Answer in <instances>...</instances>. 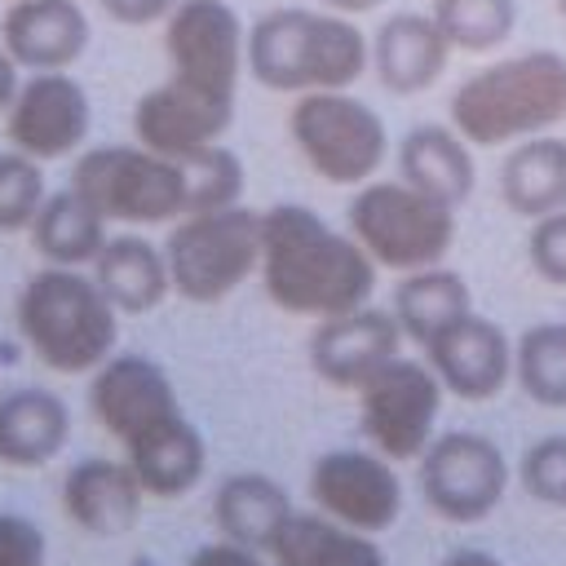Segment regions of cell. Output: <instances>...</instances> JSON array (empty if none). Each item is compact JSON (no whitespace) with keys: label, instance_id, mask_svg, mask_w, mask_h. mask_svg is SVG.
<instances>
[{"label":"cell","instance_id":"1","mask_svg":"<svg viewBox=\"0 0 566 566\" xmlns=\"http://www.w3.org/2000/svg\"><path fill=\"white\" fill-rule=\"evenodd\" d=\"M376 261L349 230L327 226L305 203H274L261 212V287L301 318H336L371 301Z\"/></svg>","mask_w":566,"mask_h":566},{"label":"cell","instance_id":"2","mask_svg":"<svg viewBox=\"0 0 566 566\" xmlns=\"http://www.w3.org/2000/svg\"><path fill=\"white\" fill-rule=\"evenodd\" d=\"M371 62V40L354 18L332 9H270L248 27L243 66L261 88L274 93H314L349 88Z\"/></svg>","mask_w":566,"mask_h":566},{"label":"cell","instance_id":"3","mask_svg":"<svg viewBox=\"0 0 566 566\" xmlns=\"http://www.w3.org/2000/svg\"><path fill=\"white\" fill-rule=\"evenodd\" d=\"M451 128L469 146H513L566 119V57L557 49H526L478 66L447 102Z\"/></svg>","mask_w":566,"mask_h":566},{"label":"cell","instance_id":"4","mask_svg":"<svg viewBox=\"0 0 566 566\" xmlns=\"http://www.w3.org/2000/svg\"><path fill=\"white\" fill-rule=\"evenodd\" d=\"M18 332L35 363L75 376L102 367L115 354L119 310L106 301L93 274L75 265H44L22 283Z\"/></svg>","mask_w":566,"mask_h":566},{"label":"cell","instance_id":"5","mask_svg":"<svg viewBox=\"0 0 566 566\" xmlns=\"http://www.w3.org/2000/svg\"><path fill=\"white\" fill-rule=\"evenodd\" d=\"M345 226L380 270L398 274L442 265V256L455 248V208L407 186L402 177L363 181L345 208Z\"/></svg>","mask_w":566,"mask_h":566},{"label":"cell","instance_id":"6","mask_svg":"<svg viewBox=\"0 0 566 566\" xmlns=\"http://www.w3.org/2000/svg\"><path fill=\"white\" fill-rule=\"evenodd\" d=\"M172 292L190 305H217L248 283L261 265V212L230 203L177 217L164 239Z\"/></svg>","mask_w":566,"mask_h":566},{"label":"cell","instance_id":"7","mask_svg":"<svg viewBox=\"0 0 566 566\" xmlns=\"http://www.w3.org/2000/svg\"><path fill=\"white\" fill-rule=\"evenodd\" d=\"M287 133L301 150V159L327 181V186H363L380 172L389 155V128L376 106L354 97L349 88H314L301 93Z\"/></svg>","mask_w":566,"mask_h":566},{"label":"cell","instance_id":"8","mask_svg":"<svg viewBox=\"0 0 566 566\" xmlns=\"http://www.w3.org/2000/svg\"><path fill=\"white\" fill-rule=\"evenodd\" d=\"M71 186L106 217L124 226H159L186 217V172L146 146H93L75 159Z\"/></svg>","mask_w":566,"mask_h":566},{"label":"cell","instance_id":"9","mask_svg":"<svg viewBox=\"0 0 566 566\" xmlns=\"http://www.w3.org/2000/svg\"><path fill=\"white\" fill-rule=\"evenodd\" d=\"M442 394L447 389L424 358L398 354L358 385V429L385 460H420V451L433 442Z\"/></svg>","mask_w":566,"mask_h":566},{"label":"cell","instance_id":"10","mask_svg":"<svg viewBox=\"0 0 566 566\" xmlns=\"http://www.w3.org/2000/svg\"><path fill=\"white\" fill-rule=\"evenodd\" d=\"M420 495L442 522H482L500 509L509 486L504 451L478 429L438 433L420 451Z\"/></svg>","mask_w":566,"mask_h":566},{"label":"cell","instance_id":"11","mask_svg":"<svg viewBox=\"0 0 566 566\" xmlns=\"http://www.w3.org/2000/svg\"><path fill=\"white\" fill-rule=\"evenodd\" d=\"M243 44L248 31L226 0H177V9L164 18L168 75L199 93L230 102L239 97V80L248 71Z\"/></svg>","mask_w":566,"mask_h":566},{"label":"cell","instance_id":"12","mask_svg":"<svg viewBox=\"0 0 566 566\" xmlns=\"http://www.w3.org/2000/svg\"><path fill=\"white\" fill-rule=\"evenodd\" d=\"M310 500L332 522L358 535H380L402 513V482L394 460H385L380 451L336 447L310 464Z\"/></svg>","mask_w":566,"mask_h":566},{"label":"cell","instance_id":"13","mask_svg":"<svg viewBox=\"0 0 566 566\" xmlns=\"http://www.w3.org/2000/svg\"><path fill=\"white\" fill-rule=\"evenodd\" d=\"M88 411L124 451L186 416L168 371L146 354H111L102 367H93Z\"/></svg>","mask_w":566,"mask_h":566},{"label":"cell","instance_id":"14","mask_svg":"<svg viewBox=\"0 0 566 566\" xmlns=\"http://www.w3.org/2000/svg\"><path fill=\"white\" fill-rule=\"evenodd\" d=\"M88 93L71 71H31L4 111V137L13 150L49 164L88 142Z\"/></svg>","mask_w":566,"mask_h":566},{"label":"cell","instance_id":"15","mask_svg":"<svg viewBox=\"0 0 566 566\" xmlns=\"http://www.w3.org/2000/svg\"><path fill=\"white\" fill-rule=\"evenodd\" d=\"M230 124H234L230 97L199 93L172 75L164 84L146 88L133 106V142L164 155V159H177V164L217 146Z\"/></svg>","mask_w":566,"mask_h":566},{"label":"cell","instance_id":"16","mask_svg":"<svg viewBox=\"0 0 566 566\" xmlns=\"http://www.w3.org/2000/svg\"><path fill=\"white\" fill-rule=\"evenodd\" d=\"M402 349V327L394 310L358 305L336 318H318L310 332V367L332 389H358Z\"/></svg>","mask_w":566,"mask_h":566},{"label":"cell","instance_id":"17","mask_svg":"<svg viewBox=\"0 0 566 566\" xmlns=\"http://www.w3.org/2000/svg\"><path fill=\"white\" fill-rule=\"evenodd\" d=\"M424 363L433 367L447 394L464 402H486L513 376V345L500 323L469 310L460 323H451L438 340L424 345Z\"/></svg>","mask_w":566,"mask_h":566},{"label":"cell","instance_id":"18","mask_svg":"<svg viewBox=\"0 0 566 566\" xmlns=\"http://www.w3.org/2000/svg\"><path fill=\"white\" fill-rule=\"evenodd\" d=\"M88 35L93 27L80 0H13L0 13V49L22 71H71Z\"/></svg>","mask_w":566,"mask_h":566},{"label":"cell","instance_id":"19","mask_svg":"<svg viewBox=\"0 0 566 566\" xmlns=\"http://www.w3.org/2000/svg\"><path fill=\"white\" fill-rule=\"evenodd\" d=\"M142 500H146V491L128 460L88 455V460L71 464L62 478V513L93 539H115V535L133 531Z\"/></svg>","mask_w":566,"mask_h":566},{"label":"cell","instance_id":"20","mask_svg":"<svg viewBox=\"0 0 566 566\" xmlns=\"http://www.w3.org/2000/svg\"><path fill=\"white\" fill-rule=\"evenodd\" d=\"M451 53L455 49L447 44L433 13H416V9L389 13L371 35L376 80L398 97H411V93H424L429 84H438Z\"/></svg>","mask_w":566,"mask_h":566},{"label":"cell","instance_id":"21","mask_svg":"<svg viewBox=\"0 0 566 566\" xmlns=\"http://www.w3.org/2000/svg\"><path fill=\"white\" fill-rule=\"evenodd\" d=\"M71 442V407L62 394L40 385H18L0 394V464L40 469Z\"/></svg>","mask_w":566,"mask_h":566},{"label":"cell","instance_id":"22","mask_svg":"<svg viewBox=\"0 0 566 566\" xmlns=\"http://www.w3.org/2000/svg\"><path fill=\"white\" fill-rule=\"evenodd\" d=\"M398 177L447 208H460L478 186L473 146L451 124H416L398 142Z\"/></svg>","mask_w":566,"mask_h":566},{"label":"cell","instance_id":"23","mask_svg":"<svg viewBox=\"0 0 566 566\" xmlns=\"http://www.w3.org/2000/svg\"><path fill=\"white\" fill-rule=\"evenodd\" d=\"M93 279L119 314H150L172 292L164 243H150L142 234H111L93 261Z\"/></svg>","mask_w":566,"mask_h":566},{"label":"cell","instance_id":"24","mask_svg":"<svg viewBox=\"0 0 566 566\" xmlns=\"http://www.w3.org/2000/svg\"><path fill=\"white\" fill-rule=\"evenodd\" d=\"M500 199L526 221L566 208V137L535 133L513 142L500 164Z\"/></svg>","mask_w":566,"mask_h":566},{"label":"cell","instance_id":"25","mask_svg":"<svg viewBox=\"0 0 566 566\" xmlns=\"http://www.w3.org/2000/svg\"><path fill=\"white\" fill-rule=\"evenodd\" d=\"M296 509H292L283 482H274L270 473H230L212 495V522H217L221 539L248 544L256 553H270L274 535L283 531V522Z\"/></svg>","mask_w":566,"mask_h":566},{"label":"cell","instance_id":"26","mask_svg":"<svg viewBox=\"0 0 566 566\" xmlns=\"http://www.w3.org/2000/svg\"><path fill=\"white\" fill-rule=\"evenodd\" d=\"M124 460L133 464V473L150 500H181L203 482L208 447H203V433L186 416H177L159 433L133 442L124 451Z\"/></svg>","mask_w":566,"mask_h":566},{"label":"cell","instance_id":"27","mask_svg":"<svg viewBox=\"0 0 566 566\" xmlns=\"http://www.w3.org/2000/svg\"><path fill=\"white\" fill-rule=\"evenodd\" d=\"M389 310L402 327V340L424 349L429 340H438L451 323H460L473 310V296H469L464 274H455L447 265H424V270H407L394 283Z\"/></svg>","mask_w":566,"mask_h":566},{"label":"cell","instance_id":"28","mask_svg":"<svg viewBox=\"0 0 566 566\" xmlns=\"http://www.w3.org/2000/svg\"><path fill=\"white\" fill-rule=\"evenodd\" d=\"M274 566H385L376 535H358L327 513H292L270 544Z\"/></svg>","mask_w":566,"mask_h":566},{"label":"cell","instance_id":"29","mask_svg":"<svg viewBox=\"0 0 566 566\" xmlns=\"http://www.w3.org/2000/svg\"><path fill=\"white\" fill-rule=\"evenodd\" d=\"M27 234H31L35 252H40L49 265H75V270L93 265L97 252H102V243L111 239V234H106V217H102L75 186L53 190V195L40 203V212H35V221H31Z\"/></svg>","mask_w":566,"mask_h":566},{"label":"cell","instance_id":"30","mask_svg":"<svg viewBox=\"0 0 566 566\" xmlns=\"http://www.w3.org/2000/svg\"><path fill=\"white\" fill-rule=\"evenodd\" d=\"M513 376L539 407H566V323H531L513 345Z\"/></svg>","mask_w":566,"mask_h":566},{"label":"cell","instance_id":"31","mask_svg":"<svg viewBox=\"0 0 566 566\" xmlns=\"http://www.w3.org/2000/svg\"><path fill=\"white\" fill-rule=\"evenodd\" d=\"M429 13L460 53H491L517 27V0H433Z\"/></svg>","mask_w":566,"mask_h":566},{"label":"cell","instance_id":"32","mask_svg":"<svg viewBox=\"0 0 566 566\" xmlns=\"http://www.w3.org/2000/svg\"><path fill=\"white\" fill-rule=\"evenodd\" d=\"M181 172H186V217L230 208L243 195V159L221 142L181 159Z\"/></svg>","mask_w":566,"mask_h":566},{"label":"cell","instance_id":"33","mask_svg":"<svg viewBox=\"0 0 566 566\" xmlns=\"http://www.w3.org/2000/svg\"><path fill=\"white\" fill-rule=\"evenodd\" d=\"M44 199H49V190H44L40 159H31L22 150H4L0 155V234L31 230Z\"/></svg>","mask_w":566,"mask_h":566},{"label":"cell","instance_id":"34","mask_svg":"<svg viewBox=\"0 0 566 566\" xmlns=\"http://www.w3.org/2000/svg\"><path fill=\"white\" fill-rule=\"evenodd\" d=\"M517 478H522V486H526V495H531L535 504L566 509V433L535 438V442L522 451Z\"/></svg>","mask_w":566,"mask_h":566},{"label":"cell","instance_id":"35","mask_svg":"<svg viewBox=\"0 0 566 566\" xmlns=\"http://www.w3.org/2000/svg\"><path fill=\"white\" fill-rule=\"evenodd\" d=\"M526 261L544 283L566 287V208L535 217L526 234Z\"/></svg>","mask_w":566,"mask_h":566},{"label":"cell","instance_id":"36","mask_svg":"<svg viewBox=\"0 0 566 566\" xmlns=\"http://www.w3.org/2000/svg\"><path fill=\"white\" fill-rule=\"evenodd\" d=\"M44 531L22 513H0V566H44Z\"/></svg>","mask_w":566,"mask_h":566},{"label":"cell","instance_id":"37","mask_svg":"<svg viewBox=\"0 0 566 566\" xmlns=\"http://www.w3.org/2000/svg\"><path fill=\"white\" fill-rule=\"evenodd\" d=\"M97 9L119 27H150L164 22L177 9V0H97Z\"/></svg>","mask_w":566,"mask_h":566},{"label":"cell","instance_id":"38","mask_svg":"<svg viewBox=\"0 0 566 566\" xmlns=\"http://www.w3.org/2000/svg\"><path fill=\"white\" fill-rule=\"evenodd\" d=\"M186 566H274V562H270V553H256V548H248V544L212 539V544L195 548Z\"/></svg>","mask_w":566,"mask_h":566},{"label":"cell","instance_id":"39","mask_svg":"<svg viewBox=\"0 0 566 566\" xmlns=\"http://www.w3.org/2000/svg\"><path fill=\"white\" fill-rule=\"evenodd\" d=\"M22 66L0 49V115L13 106V97H18V84H22V75H18Z\"/></svg>","mask_w":566,"mask_h":566},{"label":"cell","instance_id":"40","mask_svg":"<svg viewBox=\"0 0 566 566\" xmlns=\"http://www.w3.org/2000/svg\"><path fill=\"white\" fill-rule=\"evenodd\" d=\"M438 566H504L495 553H486V548H455V553H447Z\"/></svg>","mask_w":566,"mask_h":566},{"label":"cell","instance_id":"41","mask_svg":"<svg viewBox=\"0 0 566 566\" xmlns=\"http://www.w3.org/2000/svg\"><path fill=\"white\" fill-rule=\"evenodd\" d=\"M323 9H332V13H345V18H358V13H367V9H376L380 0H318Z\"/></svg>","mask_w":566,"mask_h":566},{"label":"cell","instance_id":"42","mask_svg":"<svg viewBox=\"0 0 566 566\" xmlns=\"http://www.w3.org/2000/svg\"><path fill=\"white\" fill-rule=\"evenodd\" d=\"M557 4V13H562V22H566V0H553Z\"/></svg>","mask_w":566,"mask_h":566}]
</instances>
